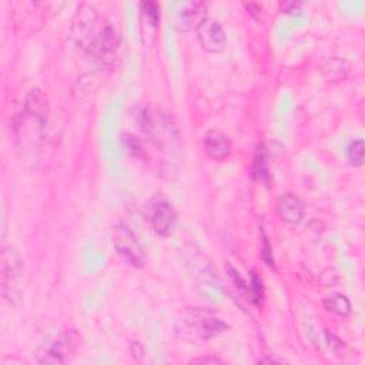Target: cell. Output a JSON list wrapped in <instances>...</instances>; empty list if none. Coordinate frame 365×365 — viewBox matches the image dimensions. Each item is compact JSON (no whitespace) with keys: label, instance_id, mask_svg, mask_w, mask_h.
Returning <instances> with one entry per match:
<instances>
[{"label":"cell","instance_id":"cell-1","mask_svg":"<svg viewBox=\"0 0 365 365\" xmlns=\"http://www.w3.org/2000/svg\"><path fill=\"white\" fill-rule=\"evenodd\" d=\"M105 25L102 23L99 12L93 6L81 4L73 18L70 37L81 50L87 53L90 46L93 45L96 37L103 30Z\"/></svg>","mask_w":365,"mask_h":365},{"label":"cell","instance_id":"cell-2","mask_svg":"<svg viewBox=\"0 0 365 365\" xmlns=\"http://www.w3.org/2000/svg\"><path fill=\"white\" fill-rule=\"evenodd\" d=\"M25 274V261L19 251L9 245L2 251V293L11 303L18 304L22 299V279Z\"/></svg>","mask_w":365,"mask_h":365},{"label":"cell","instance_id":"cell-3","mask_svg":"<svg viewBox=\"0 0 365 365\" xmlns=\"http://www.w3.org/2000/svg\"><path fill=\"white\" fill-rule=\"evenodd\" d=\"M113 244L117 254L132 267L143 268L147 262V257L141 243L134 231L126 226L119 224L113 230Z\"/></svg>","mask_w":365,"mask_h":365},{"label":"cell","instance_id":"cell-4","mask_svg":"<svg viewBox=\"0 0 365 365\" xmlns=\"http://www.w3.org/2000/svg\"><path fill=\"white\" fill-rule=\"evenodd\" d=\"M146 214L153 230L158 236L168 237L174 231L177 223V213L173 204L166 197L160 195L154 196L146 206Z\"/></svg>","mask_w":365,"mask_h":365},{"label":"cell","instance_id":"cell-5","mask_svg":"<svg viewBox=\"0 0 365 365\" xmlns=\"http://www.w3.org/2000/svg\"><path fill=\"white\" fill-rule=\"evenodd\" d=\"M80 345L79 334L71 330L62 334L50 345L37 351V362L40 364H64L70 355L77 351Z\"/></svg>","mask_w":365,"mask_h":365},{"label":"cell","instance_id":"cell-6","mask_svg":"<svg viewBox=\"0 0 365 365\" xmlns=\"http://www.w3.org/2000/svg\"><path fill=\"white\" fill-rule=\"evenodd\" d=\"M120 49V35L109 23L105 25L100 35L96 37L93 45L87 50V56L102 66L113 64L117 52Z\"/></svg>","mask_w":365,"mask_h":365},{"label":"cell","instance_id":"cell-7","mask_svg":"<svg viewBox=\"0 0 365 365\" xmlns=\"http://www.w3.org/2000/svg\"><path fill=\"white\" fill-rule=\"evenodd\" d=\"M207 19V4L204 2H182L175 8L174 26L178 32L197 30Z\"/></svg>","mask_w":365,"mask_h":365},{"label":"cell","instance_id":"cell-8","mask_svg":"<svg viewBox=\"0 0 365 365\" xmlns=\"http://www.w3.org/2000/svg\"><path fill=\"white\" fill-rule=\"evenodd\" d=\"M197 36L202 47L209 53H220L227 46V36L216 19L207 18L197 29Z\"/></svg>","mask_w":365,"mask_h":365},{"label":"cell","instance_id":"cell-9","mask_svg":"<svg viewBox=\"0 0 365 365\" xmlns=\"http://www.w3.org/2000/svg\"><path fill=\"white\" fill-rule=\"evenodd\" d=\"M277 210L283 221L289 224H299L306 214V204L300 197L294 196L293 193H284L279 199Z\"/></svg>","mask_w":365,"mask_h":365},{"label":"cell","instance_id":"cell-10","mask_svg":"<svg viewBox=\"0 0 365 365\" xmlns=\"http://www.w3.org/2000/svg\"><path fill=\"white\" fill-rule=\"evenodd\" d=\"M203 149L209 157L214 160H223L231 153V141L220 130H210L204 134Z\"/></svg>","mask_w":365,"mask_h":365},{"label":"cell","instance_id":"cell-11","mask_svg":"<svg viewBox=\"0 0 365 365\" xmlns=\"http://www.w3.org/2000/svg\"><path fill=\"white\" fill-rule=\"evenodd\" d=\"M141 11V29L143 36H156L158 23H160V8L156 2H143L140 4Z\"/></svg>","mask_w":365,"mask_h":365},{"label":"cell","instance_id":"cell-12","mask_svg":"<svg viewBox=\"0 0 365 365\" xmlns=\"http://www.w3.org/2000/svg\"><path fill=\"white\" fill-rule=\"evenodd\" d=\"M196 330H197L196 331L197 335L202 340L207 341V340H210V338H213V337L227 331L228 325L224 321H221V320H219L216 317H203L197 323V328Z\"/></svg>","mask_w":365,"mask_h":365},{"label":"cell","instance_id":"cell-13","mask_svg":"<svg viewBox=\"0 0 365 365\" xmlns=\"http://www.w3.org/2000/svg\"><path fill=\"white\" fill-rule=\"evenodd\" d=\"M323 306L328 313H332L340 317H345L351 313V303L344 294L334 293L327 296L323 301Z\"/></svg>","mask_w":365,"mask_h":365},{"label":"cell","instance_id":"cell-14","mask_svg":"<svg viewBox=\"0 0 365 365\" xmlns=\"http://www.w3.org/2000/svg\"><path fill=\"white\" fill-rule=\"evenodd\" d=\"M323 71L328 81H341L347 77L348 64L340 59H328L324 63Z\"/></svg>","mask_w":365,"mask_h":365},{"label":"cell","instance_id":"cell-15","mask_svg":"<svg viewBox=\"0 0 365 365\" xmlns=\"http://www.w3.org/2000/svg\"><path fill=\"white\" fill-rule=\"evenodd\" d=\"M253 177L258 182H261V185H268L270 173H268V166H267V153H265L264 147H260L254 156Z\"/></svg>","mask_w":365,"mask_h":365},{"label":"cell","instance_id":"cell-16","mask_svg":"<svg viewBox=\"0 0 365 365\" xmlns=\"http://www.w3.org/2000/svg\"><path fill=\"white\" fill-rule=\"evenodd\" d=\"M247 293L251 296L250 299L257 306H260L261 301L264 300V282L255 271H253L250 276V283L247 284Z\"/></svg>","mask_w":365,"mask_h":365},{"label":"cell","instance_id":"cell-17","mask_svg":"<svg viewBox=\"0 0 365 365\" xmlns=\"http://www.w3.org/2000/svg\"><path fill=\"white\" fill-rule=\"evenodd\" d=\"M364 153H365V143L364 140H354L348 147V160L351 166L361 167L364 164Z\"/></svg>","mask_w":365,"mask_h":365},{"label":"cell","instance_id":"cell-18","mask_svg":"<svg viewBox=\"0 0 365 365\" xmlns=\"http://www.w3.org/2000/svg\"><path fill=\"white\" fill-rule=\"evenodd\" d=\"M262 260L267 262V265L274 267V258L271 255V244L265 236H262V251H261Z\"/></svg>","mask_w":365,"mask_h":365},{"label":"cell","instance_id":"cell-19","mask_svg":"<svg viewBox=\"0 0 365 365\" xmlns=\"http://www.w3.org/2000/svg\"><path fill=\"white\" fill-rule=\"evenodd\" d=\"M224 361L216 355H210V357H202L197 359H193L192 364H223Z\"/></svg>","mask_w":365,"mask_h":365},{"label":"cell","instance_id":"cell-20","mask_svg":"<svg viewBox=\"0 0 365 365\" xmlns=\"http://www.w3.org/2000/svg\"><path fill=\"white\" fill-rule=\"evenodd\" d=\"M277 362H279L277 359H272V358H262L257 361V364H277Z\"/></svg>","mask_w":365,"mask_h":365}]
</instances>
